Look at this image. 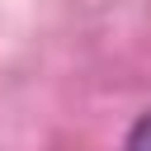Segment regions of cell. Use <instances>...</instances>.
Here are the masks:
<instances>
[{
	"label": "cell",
	"instance_id": "obj_1",
	"mask_svg": "<svg viewBox=\"0 0 151 151\" xmlns=\"http://www.w3.org/2000/svg\"><path fill=\"white\" fill-rule=\"evenodd\" d=\"M123 151H151V113H142L137 123H132V132H127V146Z\"/></svg>",
	"mask_w": 151,
	"mask_h": 151
}]
</instances>
